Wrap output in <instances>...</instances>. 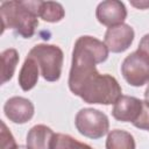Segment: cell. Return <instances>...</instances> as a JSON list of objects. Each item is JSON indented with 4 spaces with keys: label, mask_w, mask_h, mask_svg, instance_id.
I'll use <instances>...</instances> for the list:
<instances>
[{
    "label": "cell",
    "mask_w": 149,
    "mask_h": 149,
    "mask_svg": "<svg viewBox=\"0 0 149 149\" xmlns=\"http://www.w3.org/2000/svg\"><path fill=\"white\" fill-rule=\"evenodd\" d=\"M106 44L90 35L80 36L73 47L69 74V88L87 104L114 105L122 95L118 80L108 73H99L95 65L108 58Z\"/></svg>",
    "instance_id": "obj_1"
},
{
    "label": "cell",
    "mask_w": 149,
    "mask_h": 149,
    "mask_svg": "<svg viewBox=\"0 0 149 149\" xmlns=\"http://www.w3.org/2000/svg\"><path fill=\"white\" fill-rule=\"evenodd\" d=\"M41 0H10L2 1L0 17L3 33L13 29L24 38H30L38 26V9Z\"/></svg>",
    "instance_id": "obj_2"
},
{
    "label": "cell",
    "mask_w": 149,
    "mask_h": 149,
    "mask_svg": "<svg viewBox=\"0 0 149 149\" xmlns=\"http://www.w3.org/2000/svg\"><path fill=\"white\" fill-rule=\"evenodd\" d=\"M28 56L36 61L41 74L47 81H57L61 78L64 55L59 47L45 43L36 44L30 49Z\"/></svg>",
    "instance_id": "obj_3"
},
{
    "label": "cell",
    "mask_w": 149,
    "mask_h": 149,
    "mask_svg": "<svg viewBox=\"0 0 149 149\" xmlns=\"http://www.w3.org/2000/svg\"><path fill=\"white\" fill-rule=\"evenodd\" d=\"M112 115L121 122H132L139 129H149V105L130 95H121L113 106Z\"/></svg>",
    "instance_id": "obj_4"
},
{
    "label": "cell",
    "mask_w": 149,
    "mask_h": 149,
    "mask_svg": "<svg viewBox=\"0 0 149 149\" xmlns=\"http://www.w3.org/2000/svg\"><path fill=\"white\" fill-rule=\"evenodd\" d=\"M77 130L85 137L98 140L109 130V121L105 113L94 108H81L74 119Z\"/></svg>",
    "instance_id": "obj_5"
},
{
    "label": "cell",
    "mask_w": 149,
    "mask_h": 149,
    "mask_svg": "<svg viewBox=\"0 0 149 149\" xmlns=\"http://www.w3.org/2000/svg\"><path fill=\"white\" fill-rule=\"evenodd\" d=\"M125 80L135 87L149 83V58L139 50L129 54L121 64Z\"/></svg>",
    "instance_id": "obj_6"
},
{
    "label": "cell",
    "mask_w": 149,
    "mask_h": 149,
    "mask_svg": "<svg viewBox=\"0 0 149 149\" xmlns=\"http://www.w3.org/2000/svg\"><path fill=\"white\" fill-rule=\"evenodd\" d=\"M135 37L134 29L126 23L109 27L105 33L104 43L106 44L108 51L114 54L126 51L133 43Z\"/></svg>",
    "instance_id": "obj_7"
},
{
    "label": "cell",
    "mask_w": 149,
    "mask_h": 149,
    "mask_svg": "<svg viewBox=\"0 0 149 149\" xmlns=\"http://www.w3.org/2000/svg\"><path fill=\"white\" fill-rule=\"evenodd\" d=\"M95 16L101 24L109 28L123 23L127 17V9L125 3L119 0H106L98 5Z\"/></svg>",
    "instance_id": "obj_8"
},
{
    "label": "cell",
    "mask_w": 149,
    "mask_h": 149,
    "mask_svg": "<svg viewBox=\"0 0 149 149\" xmlns=\"http://www.w3.org/2000/svg\"><path fill=\"white\" fill-rule=\"evenodd\" d=\"M3 112L7 119L14 123H26L34 116L33 102L23 97H12L3 105Z\"/></svg>",
    "instance_id": "obj_9"
},
{
    "label": "cell",
    "mask_w": 149,
    "mask_h": 149,
    "mask_svg": "<svg viewBox=\"0 0 149 149\" xmlns=\"http://www.w3.org/2000/svg\"><path fill=\"white\" fill-rule=\"evenodd\" d=\"M55 133L45 125H36L27 134V147L29 149H52Z\"/></svg>",
    "instance_id": "obj_10"
},
{
    "label": "cell",
    "mask_w": 149,
    "mask_h": 149,
    "mask_svg": "<svg viewBox=\"0 0 149 149\" xmlns=\"http://www.w3.org/2000/svg\"><path fill=\"white\" fill-rule=\"evenodd\" d=\"M38 72H40V68L36 63V61L34 58L27 56V58L24 59V62L22 64L20 73H19L17 81H19L20 87L26 92L34 88L38 80Z\"/></svg>",
    "instance_id": "obj_11"
},
{
    "label": "cell",
    "mask_w": 149,
    "mask_h": 149,
    "mask_svg": "<svg viewBox=\"0 0 149 149\" xmlns=\"http://www.w3.org/2000/svg\"><path fill=\"white\" fill-rule=\"evenodd\" d=\"M106 149H135V140L126 130L113 129L107 134Z\"/></svg>",
    "instance_id": "obj_12"
},
{
    "label": "cell",
    "mask_w": 149,
    "mask_h": 149,
    "mask_svg": "<svg viewBox=\"0 0 149 149\" xmlns=\"http://www.w3.org/2000/svg\"><path fill=\"white\" fill-rule=\"evenodd\" d=\"M65 15L64 8L59 2L55 1H41L38 9V17L47 22H59Z\"/></svg>",
    "instance_id": "obj_13"
},
{
    "label": "cell",
    "mask_w": 149,
    "mask_h": 149,
    "mask_svg": "<svg viewBox=\"0 0 149 149\" xmlns=\"http://www.w3.org/2000/svg\"><path fill=\"white\" fill-rule=\"evenodd\" d=\"M1 61H2V71H1V84H6L8 80L12 79L16 65L19 63V52L13 49H6L1 52Z\"/></svg>",
    "instance_id": "obj_14"
},
{
    "label": "cell",
    "mask_w": 149,
    "mask_h": 149,
    "mask_svg": "<svg viewBox=\"0 0 149 149\" xmlns=\"http://www.w3.org/2000/svg\"><path fill=\"white\" fill-rule=\"evenodd\" d=\"M52 149H93L86 143L79 142L68 134H56Z\"/></svg>",
    "instance_id": "obj_15"
},
{
    "label": "cell",
    "mask_w": 149,
    "mask_h": 149,
    "mask_svg": "<svg viewBox=\"0 0 149 149\" xmlns=\"http://www.w3.org/2000/svg\"><path fill=\"white\" fill-rule=\"evenodd\" d=\"M0 139H1V149H19L16 141L6 126L3 121H1V130H0Z\"/></svg>",
    "instance_id": "obj_16"
},
{
    "label": "cell",
    "mask_w": 149,
    "mask_h": 149,
    "mask_svg": "<svg viewBox=\"0 0 149 149\" xmlns=\"http://www.w3.org/2000/svg\"><path fill=\"white\" fill-rule=\"evenodd\" d=\"M137 50H139L140 52H142L143 55H146V56L149 58V34H146V35L141 38V41H140V43H139Z\"/></svg>",
    "instance_id": "obj_17"
},
{
    "label": "cell",
    "mask_w": 149,
    "mask_h": 149,
    "mask_svg": "<svg viewBox=\"0 0 149 149\" xmlns=\"http://www.w3.org/2000/svg\"><path fill=\"white\" fill-rule=\"evenodd\" d=\"M130 5L137 9H148L149 8V1L148 0H132Z\"/></svg>",
    "instance_id": "obj_18"
},
{
    "label": "cell",
    "mask_w": 149,
    "mask_h": 149,
    "mask_svg": "<svg viewBox=\"0 0 149 149\" xmlns=\"http://www.w3.org/2000/svg\"><path fill=\"white\" fill-rule=\"evenodd\" d=\"M144 101L149 105V84H148V86L146 88V92H144Z\"/></svg>",
    "instance_id": "obj_19"
},
{
    "label": "cell",
    "mask_w": 149,
    "mask_h": 149,
    "mask_svg": "<svg viewBox=\"0 0 149 149\" xmlns=\"http://www.w3.org/2000/svg\"><path fill=\"white\" fill-rule=\"evenodd\" d=\"M19 149H29V148H28V147H24V146H20Z\"/></svg>",
    "instance_id": "obj_20"
},
{
    "label": "cell",
    "mask_w": 149,
    "mask_h": 149,
    "mask_svg": "<svg viewBox=\"0 0 149 149\" xmlns=\"http://www.w3.org/2000/svg\"><path fill=\"white\" fill-rule=\"evenodd\" d=\"M148 130H149V129H148Z\"/></svg>",
    "instance_id": "obj_21"
}]
</instances>
